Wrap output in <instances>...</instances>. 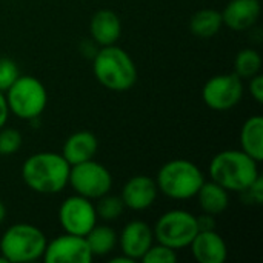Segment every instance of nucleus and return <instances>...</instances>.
<instances>
[{
	"instance_id": "1",
	"label": "nucleus",
	"mask_w": 263,
	"mask_h": 263,
	"mask_svg": "<svg viewBox=\"0 0 263 263\" xmlns=\"http://www.w3.org/2000/svg\"><path fill=\"white\" fill-rule=\"evenodd\" d=\"M71 165L62 154L37 153L29 156L22 165L25 185L39 194H57L68 185Z\"/></svg>"
},
{
	"instance_id": "2",
	"label": "nucleus",
	"mask_w": 263,
	"mask_h": 263,
	"mask_svg": "<svg viewBox=\"0 0 263 263\" xmlns=\"http://www.w3.org/2000/svg\"><path fill=\"white\" fill-rule=\"evenodd\" d=\"M210 177L228 193H243L260 176L259 162L242 149H227L216 154L210 163Z\"/></svg>"
},
{
	"instance_id": "3",
	"label": "nucleus",
	"mask_w": 263,
	"mask_h": 263,
	"mask_svg": "<svg viewBox=\"0 0 263 263\" xmlns=\"http://www.w3.org/2000/svg\"><path fill=\"white\" fill-rule=\"evenodd\" d=\"M92 72L106 89L123 92L137 82V68L131 55L117 45L100 46L94 54Z\"/></svg>"
},
{
	"instance_id": "4",
	"label": "nucleus",
	"mask_w": 263,
	"mask_h": 263,
	"mask_svg": "<svg viewBox=\"0 0 263 263\" xmlns=\"http://www.w3.org/2000/svg\"><path fill=\"white\" fill-rule=\"evenodd\" d=\"M205 182L202 170L191 160L174 159L162 165L157 173V190L174 200H188L196 197Z\"/></svg>"
},
{
	"instance_id": "5",
	"label": "nucleus",
	"mask_w": 263,
	"mask_h": 263,
	"mask_svg": "<svg viewBox=\"0 0 263 263\" xmlns=\"http://www.w3.org/2000/svg\"><path fill=\"white\" fill-rule=\"evenodd\" d=\"M46 236L31 223L9 227L0 239V254L8 263H28L42 259L46 248Z\"/></svg>"
},
{
	"instance_id": "6",
	"label": "nucleus",
	"mask_w": 263,
	"mask_h": 263,
	"mask_svg": "<svg viewBox=\"0 0 263 263\" xmlns=\"http://www.w3.org/2000/svg\"><path fill=\"white\" fill-rule=\"evenodd\" d=\"M9 112L22 120H34L42 116L48 103L45 85L32 76H18L5 92Z\"/></svg>"
},
{
	"instance_id": "7",
	"label": "nucleus",
	"mask_w": 263,
	"mask_h": 263,
	"mask_svg": "<svg viewBox=\"0 0 263 263\" xmlns=\"http://www.w3.org/2000/svg\"><path fill=\"white\" fill-rule=\"evenodd\" d=\"M153 233L157 243L176 251L186 248L199 233L197 217L185 210H171L156 222Z\"/></svg>"
},
{
	"instance_id": "8",
	"label": "nucleus",
	"mask_w": 263,
	"mask_h": 263,
	"mask_svg": "<svg viewBox=\"0 0 263 263\" xmlns=\"http://www.w3.org/2000/svg\"><path fill=\"white\" fill-rule=\"evenodd\" d=\"M68 185L72 186L76 194L97 200L111 191L112 176L106 166L91 159L71 166Z\"/></svg>"
},
{
	"instance_id": "9",
	"label": "nucleus",
	"mask_w": 263,
	"mask_h": 263,
	"mask_svg": "<svg viewBox=\"0 0 263 263\" xmlns=\"http://www.w3.org/2000/svg\"><path fill=\"white\" fill-rule=\"evenodd\" d=\"M243 97L242 79L231 74H219L211 77L202 89V99L205 105L214 111H228L239 105Z\"/></svg>"
},
{
	"instance_id": "10",
	"label": "nucleus",
	"mask_w": 263,
	"mask_h": 263,
	"mask_svg": "<svg viewBox=\"0 0 263 263\" xmlns=\"http://www.w3.org/2000/svg\"><path fill=\"white\" fill-rule=\"evenodd\" d=\"M97 213L94 203L79 194L63 200L59 208V222L65 233L76 236H86L97 223Z\"/></svg>"
},
{
	"instance_id": "11",
	"label": "nucleus",
	"mask_w": 263,
	"mask_h": 263,
	"mask_svg": "<svg viewBox=\"0 0 263 263\" xmlns=\"http://www.w3.org/2000/svg\"><path fill=\"white\" fill-rule=\"evenodd\" d=\"M42 259L46 263H89L92 254L83 236L65 233L46 243Z\"/></svg>"
},
{
	"instance_id": "12",
	"label": "nucleus",
	"mask_w": 263,
	"mask_h": 263,
	"mask_svg": "<svg viewBox=\"0 0 263 263\" xmlns=\"http://www.w3.org/2000/svg\"><path fill=\"white\" fill-rule=\"evenodd\" d=\"M153 243H154L153 228L143 220H131L129 223H126L117 242V245H120L122 254L128 256L134 262L140 260Z\"/></svg>"
},
{
	"instance_id": "13",
	"label": "nucleus",
	"mask_w": 263,
	"mask_h": 263,
	"mask_svg": "<svg viewBox=\"0 0 263 263\" xmlns=\"http://www.w3.org/2000/svg\"><path fill=\"white\" fill-rule=\"evenodd\" d=\"M157 183L153 177L140 174L133 176L122 188V200L125 208L133 211H143L149 208L157 199Z\"/></svg>"
},
{
	"instance_id": "14",
	"label": "nucleus",
	"mask_w": 263,
	"mask_h": 263,
	"mask_svg": "<svg viewBox=\"0 0 263 263\" xmlns=\"http://www.w3.org/2000/svg\"><path fill=\"white\" fill-rule=\"evenodd\" d=\"M190 248L199 263H223L228 257V247L216 230L199 231Z\"/></svg>"
},
{
	"instance_id": "15",
	"label": "nucleus",
	"mask_w": 263,
	"mask_h": 263,
	"mask_svg": "<svg viewBox=\"0 0 263 263\" xmlns=\"http://www.w3.org/2000/svg\"><path fill=\"white\" fill-rule=\"evenodd\" d=\"M260 12V0H231L222 11V20L233 31H247L257 23Z\"/></svg>"
},
{
	"instance_id": "16",
	"label": "nucleus",
	"mask_w": 263,
	"mask_h": 263,
	"mask_svg": "<svg viewBox=\"0 0 263 263\" xmlns=\"http://www.w3.org/2000/svg\"><path fill=\"white\" fill-rule=\"evenodd\" d=\"M89 32L92 40L99 46L116 45V42L122 35V22L114 11L100 9L91 17Z\"/></svg>"
},
{
	"instance_id": "17",
	"label": "nucleus",
	"mask_w": 263,
	"mask_h": 263,
	"mask_svg": "<svg viewBox=\"0 0 263 263\" xmlns=\"http://www.w3.org/2000/svg\"><path fill=\"white\" fill-rule=\"evenodd\" d=\"M97 149H99V142L91 131H77L65 140L60 154L72 166L94 159Z\"/></svg>"
},
{
	"instance_id": "18",
	"label": "nucleus",
	"mask_w": 263,
	"mask_h": 263,
	"mask_svg": "<svg viewBox=\"0 0 263 263\" xmlns=\"http://www.w3.org/2000/svg\"><path fill=\"white\" fill-rule=\"evenodd\" d=\"M196 197H197V203L200 210L205 214H211L214 217L227 211V208L230 206L228 191L213 180L211 182L205 180L200 190L197 191Z\"/></svg>"
},
{
	"instance_id": "19",
	"label": "nucleus",
	"mask_w": 263,
	"mask_h": 263,
	"mask_svg": "<svg viewBox=\"0 0 263 263\" xmlns=\"http://www.w3.org/2000/svg\"><path fill=\"white\" fill-rule=\"evenodd\" d=\"M240 149L259 163L263 160L262 116H253L243 123L240 129Z\"/></svg>"
},
{
	"instance_id": "20",
	"label": "nucleus",
	"mask_w": 263,
	"mask_h": 263,
	"mask_svg": "<svg viewBox=\"0 0 263 263\" xmlns=\"http://www.w3.org/2000/svg\"><path fill=\"white\" fill-rule=\"evenodd\" d=\"M85 239H86V243L91 250L92 257L108 256L109 253L114 251V248L117 247V242H119V236L111 227L97 225V223L85 236Z\"/></svg>"
},
{
	"instance_id": "21",
	"label": "nucleus",
	"mask_w": 263,
	"mask_h": 263,
	"mask_svg": "<svg viewBox=\"0 0 263 263\" xmlns=\"http://www.w3.org/2000/svg\"><path fill=\"white\" fill-rule=\"evenodd\" d=\"M223 26L222 12L216 9H200L190 20V29L194 35L208 39L216 35Z\"/></svg>"
},
{
	"instance_id": "22",
	"label": "nucleus",
	"mask_w": 263,
	"mask_h": 263,
	"mask_svg": "<svg viewBox=\"0 0 263 263\" xmlns=\"http://www.w3.org/2000/svg\"><path fill=\"white\" fill-rule=\"evenodd\" d=\"M262 68V57L259 51L253 48H245L239 51L234 57V74L240 79H251L259 74Z\"/></svg>"
},
{
	"instance_id": "23",
	"label": "nucleus",
	"mask_w": 263,
	"mask_h": 263,
	"mask_svg": "<svg viewBox=\"0 0 263 263\" xmlns=\"http://www.w3.org/2000/svg\"><path fill=\"white\" fill-rule=\"evenodd\" d=\"M94 206H96L97 217H100L102 220H106V222L119 219L125 211V205H123L122 197L120 196H109V193L102 196L100 199H97V205H94Z\"/></svg>"
},
{
	"instance_id": "24",
	"label": "nucleus",
	"mask_w": 263,
	"mask_h": 263,
	"mask_svg": "<svg viewBox=\"0 0 263 263\" xmlns=\"http://www.w3.org/2000/svg\"><path fill=\"white\" fill-rule=\"evenodd\" d=\"M140 260L143 263H174L177 262V251L162 243H153Z\"/></svg>"
},
{
	"instance_id": "25",
	"label": "nucleus",
	"mask_w": 263,
	"mask_h": 263,
	"mask_svg": "<svg viewBox=\"0 0 263 263\" xmlns=\"http://www.w3.org/2000/svg\"><path fill=\"white\" fill-rule=\"evenodd\" d=\"M22 146V134L15 128H0V156H12Z\"/></svg>"
},
{
	"instance_id": "26",
	"label": "nucleus",
	"mask_w": 263,
	"mask_h": 263,
	"mask_svg": "<svg viewBox=\"0 0 263 263\" xmlns=\"http://www.w3.org/2000/svg\"><path fill=\"white\" fill-rule=\"evenodd\" d=\"M18 76L20 71L17 68V63L8 57H0V91L6 92Z\"/></svg>"
},
{
	"instance_id": "27",
	"label": "nucleus",
	"mask_w": 263,
	"mask_h": 263,
	"mask_svg": "<svg viewBox=\"0 0 263 263\" xmlns=\"http://www.w3.org/2000/svg\"><path fill=\"white\" fill-rule=\"evenodd\" d=\"M243 196H248V199L251 200V202H254V203H257V205H260L263 202V180H262V176H259L257 179H256V182L248 188V190H245L243 193H242Z\"/></svg>"
},
{
	"instance_id": "28",
	"label": "nucleus",
	"mask_w": 263,
	"mask_h": 263,
	"mask_svg": "<svg viewBox=\"0 0 263 263\" xmlns=\"http://www.w3.org/2000/svg\"><path fill=\"white\" fill-rule=\"evenodd\" d=\"M250 92L257 103L263 102V76L259 72L250 79Z\"/></svg>"
},
{
	"instance_id": "29",
	"label": "nucleus",
	"mask_w": 263,
	"mask_h": 263,
	"mask_svg": "<svg viewBox=\"0 0 263 263\" xmlns=\"http://www.w3.org/2000/svg\"><path fill=\"white\" fill-rule=\"evenodd\" d=\"M197 225H199V231H210L216 228V219L211 214H205L202 217H197Z\"/></svg>"
},
{
	"instance_id": "30",
	"label": "nucleus",
	"mask_w": 263,
	"mask_h": 263,
	"mask_svg": "<svg viewBox=\"0 0 263 263\" xmlns=\"http://www.w3.org/2000/svg\"><path fill=\"white\" fill-rule=\"evenodd\" d=\"M8 117H9V108L6 103V97H5V92L0 91V128L6 125Z\"/></svg>"
},
{
	"instance_id": "31",
	"label": "nucleus",
	"mask_w": 263,
	"mask_h": 263,
	"mask_svg": "<svg viewBox=\"0 0 263 263\" xmlns=\"http://www.w3.org/2000/svg\"><path fill=\"white\" fill-rule=\"evenodd\" d=\"M111 263H134V260L129 259L128 256L122 254V256H119V257H112V259H111Z\"/></svg>"
},
{
	"instance_id": "32",
	"label": "nucleus",
	"mask_w": 263,
	"mask_h": 263,
	"mask_svg": "<svg viewBox=\"0 0 263 263\" xmlns=\"http://www.w3.org/2000/svg\"><path fill=\"white\" fill-rule=\"evenodd\" d=\"M5 219H6V206H5L3 202L0 200V225L5 222Z\"/></svg>"
},
{
	"instance_id": "33",
	"label": "nucleus",
	"mask_w": 263,
	"mask_h": 263,
	"mask_svg": "<svg viewBox=\"0 0 263 263\" xmlns=\"http://www.w3.org/2000/svg\"><path fill=\"white\" fill-rule=\"evenodd\" d=\"M0 263H8V260H6L3 256H0Z\"/></svg>"
}]
</instances>
